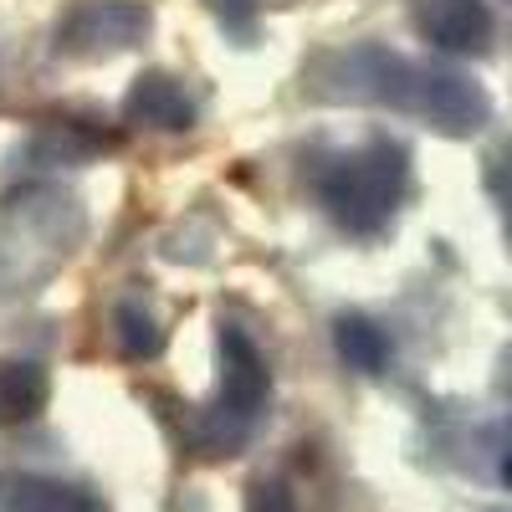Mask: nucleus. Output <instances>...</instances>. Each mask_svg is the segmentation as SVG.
Segmentation results:
<instances>
[{
	"label": "nucleus",
	"instance_id": "nucleus-9",
	"mask_svg": "<svg viewBox=\"0 0 512 512\" xmlns=\"http://www.w3.org/2000/svg\"><path fill=\"white\" fill-rule=\"evenodd\" d=\"M108 144H113V139L98 134L93 123H82V118H57V123H41L36 134L21 144V154H26L31 164L62 169V164H88V159H98Z\"/></svg>",
	"mask_w": 512,
	"mask_h": 512
},
{
	"label": "nucleus",
	"instance_id": "nucleus-6",
	"mask_svg": "<svg viewBox=\"0 0 512 512\" xmlns=\"http://www.w3.org/2000/svg\"><path fill=\"white\" fill-rule=\"evenodd\" d=\"M415 118L431 123L446 139H472L492 123V98L477 77H466L456 67H420Z\"/></svg>",
	"mask_w": 512,
	"mask_h": 512
},
{
	"label": "nucleus",
	"instance_id": "nucleus-12",
	"mask_svg": "<svg viewBox=\"0 0 512 512\" xmlns=\"http://www.w3.org/2000/svg\"><path fill=\"white\" fill-rule=\"evenodd\" d=\"M108 328H113V344L123 359H154L164 349V323L144 297H118Z\"/></svg>",
	"mask_w": 512,
	"mask_h": 512
},
{
	"label": "nucleus",
	"instance_id": "nucleus-3",
	"mask_svg": "<svg viewBox=\"0 0 512 512\" xmlns=\"http://www.w3.org/2000/svg\"><path fill=\"white\" fill-rule=\"evenodd\" d=\"M216 364H221V390L190 425V446L200 456H210V461H221L236 446H246L251 431L267 415V400H272L267 354L256 349V338L241 323H231V318L216 333Z\"/></svg>",
	"mask_w": 512,
	"mask_h": 512
},
{
	"label": "nucleus",
	"instance_id": "nucleus-11",
	"mask_svg": "<svg viewBox=\"0 0 512 512\" xmlns=\"http://www.w3.org/2000/svg\"><path fill=\"white\" fill-rule=\"evenodd\" d=\"M52 374L36 359H0V425H26L47 410Z\"/></svg>",
	"mask_w": 512,
	"mask_h": 512
},
{
	"label": "nucleus",
	"instance_id": "nucleus-10",
	"mask_svg": "<svg viewBox=\"0 0 512 512\" xmlns=\"http://www.w3.org/2000/svg\"><path fill=\"white\" fill-rule=\"evenodd\" d=\"M333 349L354 374H384L395 359V338L384 333L369 313H338L333 318Z\"/></svg>",
	"mask_w": 512,
	"mask_h": 512
},
{
	"label": "nucleus",
	"instance_id": "nucleus-7",
	"mask_svg": "<svg viewBox=\"0 0 512 512\" xmlns=\"http://www.w3.org/2000/svg\"><path fill=\"white\" fill-rule=\"evenodd\" d=\"M410 26L446 57H482L497 36L487 0H410Z\"/></svg>",
	"mask_w": 512,
	"mask_h": 512
},
{
	"label": "nucleus",
	"instance_id": "nucleus-14",
	"mask_svg": "<svg viewBox=\"0 0 512 512\" xmlns=\"http://www.w3.org/2000/svg\"><path fill=\"white\" fill-rule=\"evenodd\" d=\"M262 6H267V0H205V11L216 16L231 36H241V41L256 36V16H262Z\"/></svg>",
	"mask_w": 512,
	"mask_h": 512
},
{
	"label": "nucleus",
	"instance_id": "nucleus-15",
	"mask_svg": "<svg viewBox=\"0 0 512 512\" xmlns=\"http://www.w3.org/2000/svg\"><path fill=\"white\" fill-rule=\"evenodd\" d=\"M246 512H297V497L282 477H256L246 487Z\"/></svg>",
	"mask_w": 512,
	"mask_h": 512
},
{
	"label": "nucleus",
	"instance_id": "nucleus-4",
	"mask_svg": "<svg viewBox=\"0 0 512 512\" xmlns=\"http://www.w3.org/2000/svg\"><path fill=\"white\" fill-rule=\"evenodd\" d=\"M318 93L323 98H344V103H379L395 113H415V93H420V67L405 62L400 52L364 41V47L333 52L318 67Z\"/></svg>",
	"mask_w": 512,
	"mask_h": 512
},
{
	"label": "nucleus",
	"instance_id": "nucleus-2",
	"mask_svg": "<svg viewBox=\"0 0 512 512\" xmlns=\"http://www.w3.org/2000/svg\"><path fill=\"white\" fill-rule=\"evenodd\" d=\"M410 190V149L395 139H369L359 149L333 154L318 169L323 216L349 236H379L400 216Z\"/></svg>",
	"mask_w": 512,
	"mask_h": 512
},
{
	"label": "nucleus",
	"instance_id": "nucleus-13",
	"mask_svg": "<svg viewBox=\"0 0 512 512\" xmlns=\"http://www.w3.org/2000/svg\"><path fill=\"white\" fill-rule=\"evenodd\" d=\"M6 512H108L88 487H72V482H16L6 497Z\"/></svg>",
	"mask_w": 512,
	"mask_h": 512
},
{
	"label": "nucleus",
	"instance_id": "nucleus-8",
	"mask_svg": "<svg viewBox=\"0 0 512 512\" xmlns=\"http://www.w3.org/2000/svg\"><path fill=\"white\" fill-rule=\"evenodd\" d=\"M123 123L149 128V134H185L195 128V98L180 77L169 72H139L123 93Z\"/></svg>",
	"mask_w": 512,
	"mask_h": 512
},
{
	"label": "nucleus",
	"instance_id": "nucleus-17",
	"mask_svg": "<svg viewBox=\"0 0 512 512\" xmlns=\"http://www.w3.org/2000/svg\"><path fill=\"white\" fill-rule=\"evenodd\" d=\"M497 477L512 487V446H507V451H502V461H497Z\"/></svg>",
	"mask_w": 512,
	"mask_h": 512
},
{
	"label": "nucleus",
	"instance_id": "nucleus-1",
	"mask_svg": "<svg viewBox=\"0 0 512 512\" xmlns=\"http://www.w3.org/2000/svg\"><path fill=\"white\" fill-rule=\"evenodd\" d=\"M88 241V205L52 180H26L0 195V297L47 287Z\"/></svg>",
	"mask_w": 512,
	"mask_h": 512
},
{
	"label": "nucleus",
	"instance_id": "nucleus-16",
	"mask_svg": "<svg viewBox=\"0 0 512 512\" xmlns=\"http://www.w3.org/2000/svg\"><path fill=\"white\" fill-rule=\"evenodd\" d=\"M487 190H492V200L502 205V216H507V226H512V144L487 159Z\"/></svg>",
	"mask_w": 512,
	"mask_h": 512
},
{
	"label": "nucleus",
	"instance_id": "nucleus-5",
	"mask_svg": "<svg viewBox=\"0 0 512 512\" xmlns=\"http://www.w3.org/2000/svg\"><path fill=\"white\" fill-rule=\"evenodd\" d=\"M154 16L144 0H72L57 21V52L77 62H103L144 47Z\"/></svg>",
	"mask_w": 512,
	"mask_h": 512
}]
</instances>
